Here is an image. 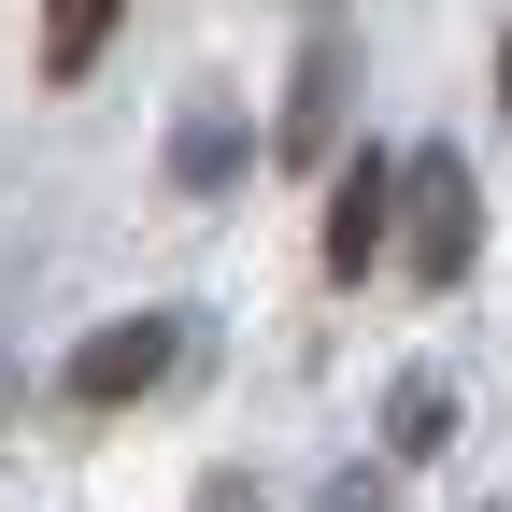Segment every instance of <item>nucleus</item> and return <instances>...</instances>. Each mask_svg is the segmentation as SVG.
<instances>
[{"mask_svg": "<svg viewBox=\"0 0 512 512\" xmlns=\"http://www.w3.org/2000/svg\"><path fill=\"white\" fill-rule=\"evenodd\" d=\"M171 370H185V313H114V328L72 342V370H57V384H72L86 413H128V399H157Z\"/></svg>", "mask_w": 512, "mask_h": 512, "instance_id": "nucleus-2", "label": "nucleus"}, {"mask_svg": "<svg viewBox=\"0 0 512 512\" xmlns=\"http://www.w3.org/2000/svg\"><path fill=\"white\" fill-rule=\"evenodd\" d=\"M470 242H484L470 157H456V143H413V157H399V256H413V285H456Z\"/></svg>", "mask_w": 512, "mask_h": 512, "instance_id": "nucleus-1", "label": "nucleus"}, {"mask_svg": "<svg viewBox=\"0 0 512 512\" xmlns=\"http://www.w3.org/2000/svg\"><path fill=\"white\" fill-rule=\"evenodd\" d=\"M185 512H271V498H256V470H200V498H185Z\"/></svg>", "mask_w": 512, "mask_h": 512, "instance_id": "nucleus-9", "label": "nucleus"}, {"mask_svg": "<svg viewBox=\"0 0 512 512\" xmlns=\"http://www.w3.org/2000/svg\"><path fill=\"white\" fill-rule=\"evenodd\" d=\"M384 456H399V470H427V456H456V384H441V370H413L399 399H384Z\"/></svg>", "mask_w": 512, "mask_h": 512, "instance_id": "nucleus-6", "label": "nucleus"}, {"mask_svg": "<svg viewBox=\"0 0 512 512\" xmlns=\"http://www.w3.org/2000/svg\"><path fill=\"white\" fill-rule=\"evenodd\" d=\"M228 171H242V114H228V100L200 86V100L171 114V185H185V200H214Z\"/></svg>", "mask_w": 512, "mask_h": 512, "instance_id": "nucleus-5", "label": "nucleus"}, {"mask_svg": "<svg viewBox=\"0 0 512 512\" xmlns=\"http://www.w3.org/2000/svg\"><path fill=\"white\" fill-rule=\"evenodd\" d=\"M0 413H15V370H0Z\"/></svg>", "mask_w": 512, "mask_h": 512, "instance_id": "nucleus-12", "label": "nucleus"}, {"mask_svg": "<svg viewBox=\"0 0 512 512\" xmlns=\"http://www.w3.org/2000/svg\"><path fill=\"white\" fill-rule=\"evenodd\" d=\"M498 100H512V29H498Z\"/></svg>", "mask_w": 512, "mask_h": 512, "instance_id": "nucleus-10", "label": "nucleus"}, {"mask_svg": "<svg viewBox=\"0 0 512 512\" xmlns=\"http://www.w3.org/2000/svg\"><path fill=\"white\" fill-rule=\"evenodd\" d=\"M384 242H399V157H342V185H328V271L356 285Z\"/></svg>", "mask_w": 512, "mask_h": 512, "instance_id": "nucleus-4", "label": "nucleus"}, {"mask_svg": "<svg viewBox=\"0 0 512 512\" xmlns=\"http://www.w3.org/2000/svg\"><path fill=\"white\" fill-rule=\"evenodd\" d=\"M299 15H313V29H328V0H299Z\"/></svg>", "mask_w": 512, "mask_h": 512, "instance_id": "nucleus-11", "label": "nucleus"}, {"mask_svg": "<svg viewBox=\"0 0 512 512\" xmlns=\"http://www.w3.org/2000/svg\"><path fill=\"white\" fill-rule=\"evenodd\" d=\"M313 512H399V484H384V470H328V498H313Z\"/></svg>", "mask_w": 512, "mask_h": 512, "instance_id": "nucleus-8", "label": "nucleus"}, {"mask_svg": "<svg viewBox=\"0 0 512 512\" xmlns=\"http://www.w3.org/2000/svg\"><path fill=\"white\" fill-rule=\"evenodd\" d=\"M342 114H356V43L313 29V43H299V86H285V114H271V157H285V171H328V157H342Z\"/></svg>", "mask_w": 512, "mask_h": 512, "instance_id": "nucleus-3", "label": "nucleus"}, {"mask_svg": "<svg viewBox=\"0 0 512 512\" xmlns=\"http://www.w3.org/2000/svg\"><path fill=\"white\" fill-rule=\"evenodd\" d=\"M128 0H43V86H86L100 72V43H114Z\"/></svg>", "mask_w": 512, "mask_h": 512, "instance_id": "nucleus-7", "label": "nucleus"}]
</instances>
